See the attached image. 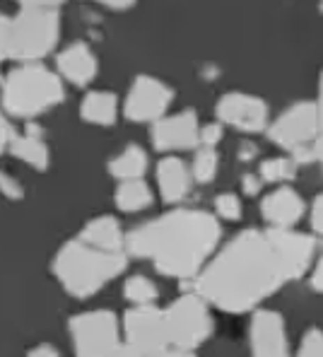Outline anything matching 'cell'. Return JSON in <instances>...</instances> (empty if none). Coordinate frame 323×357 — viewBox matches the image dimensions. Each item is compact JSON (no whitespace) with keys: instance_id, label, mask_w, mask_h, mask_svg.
<instances>
[{"instance_id":"5bb4252c","label":"cell","mask_w":323,"mask_h":357,"mask_svg":"<svg viewBox=\"0 0 323 357\" xmlns=\"http://www.w3.org/2000/svg\"><path fill=\"white\" fill-rule=\"evenodd\" d=\"M260 213H263L265 222L275 229H292L304 215V201L301 196L290 186H283L278 191L268 193L260 201Z\"/></svg>"},{"instance_id":"4fadbf2b","label":"cell","mask_w":323,"mask_h":357,"mask_svg":"<svg viewBox=\"0 0 323 357\" xmlns=\"http://www.w3.org/2000/svg\"><path fill=\"white\" fill-rule=\"evenodd\" d=\"M200 143V126L196 112L186 109L174 116H162L152 128V145L157 150H191Z\"/></svg>"},{"instance_id":"cb8c5ba5","label":"cell","mask_w":323,"mask_h":357,"mask_svg":"<svg viewBox=\"0 0 323 357\" xmlns=\"http://www.w3.org/2000/svg\"><path fill=\"white\" fill-rule=\"evenodd\" d=\"M217 165H220V162H217L215 148H200L196 152L194 172H191V176H194L198 183H210L217 174Z\"/></svg>"},{"instance_id":"ab89813d","label":"cell","mask_w":323,"mask_h":357,"mask_svg":"<svg viewBox=\"0 0 323 357\" xmlns=\"http://www.w3.org/2000/svg\"><path fill=\"white\" fill-rule=\"evenodd\" d=\"M314 160H319L321 165H323V128H321V135L316 138V143H314Z\"/></svg>"},{"instance_id":"e575fe53","label":"cell","mask_w":323,"mask_h":357,"mask_svg":"<svg viewBox=\"0 0 323 357\" xmlns=\"http://www.w3.org/2000/svg\"><path fill=\"white\" fill-rule=\"evenodd\" d=\"M311 287H314V290H319V292H323V259L319 261V266H316L314 275H311Z\"/></svg>"},{"instance_id":"9a60e30c","label":"cell","mask_w":323,"mask_h":357,"mask_svg":"<svg viewBox=\"0 0 323 357\" xmlns=\"http://www.w3.org/2000/svg\"><path fill=\"white\" fill-rule=\"evenodd\" d=\"M56 66H58L61 75L77 87L90 85L97 75V56L90 51V46L80 44V41H75L65 51H61L58 59H56Z\"/></svg>"},{"instance_id":"e0dca14e","label":"cell","mask_w":323,"mask_h":357,"mask_svg":"<svg viewBox=\"0 0 323 357\" xmlns=\"http://www.w3.org/2000/svg\"><path fill=\"white\" fill-rule=\"evenodd\" d=\"M80 241L95 246V249L102 251H121L123 244H126V237H123L118 222L111 218V215H102V218L92 220L85 229L80 232Z\"/></svg>"},{"instance_id":"603a6c76","label":"cell","mask_w":323,"mask_h":357,"mask_svg":"<svg viewBox=\"0 0 323 357\" xmlns=\"http://www.w3.org/2000/svg\"><path fill=\"white\" fill-rule=\"evenodd\" d=\"M297 172V162L287 160V157H270L260 165V178L268 183L290 181Z\"/></svg>"},{"instance_id":"1f68e13d","label":"cell","mask_w":323,"mask_h":357,"mask_svg":"<svg viewBox=\"0 0 323 357\" xmlns=\"http://www.w3.org/2000/svg\"><path fill=\"white\" fill-rule=\"evenodd\" d=\"M17 3H22L24 8H51V10H56L63 0H17Z\"/></svg>"},{"instance_id":"8d00e7d4","label":"cell","mask_w":323,"mask_h":357,"mask_svg":"<svg viewBox=\"0 0 323 357\" xmlns=\"http://www.w3.org/2000/svg\"><path fill=\"white\" fill-rule=\"evenodd\" d=\"M109 357H143V355H140L138 350L130 348V345H118V348L113 350V353L109 355Z\"/></svg>"},{"instance_id":"2e32d148","label":"cell","mask_w":323,"mask_h":357,"mask_svg":"<svg viewBox=\"0 0 323 357\" xmlns=\"http://www.w3.org/2000/svg\"><path fill=\"white\" fill-rule=\"evenodd\" d=\"M191 172L179 157H164L157 165V183L166 203H179L191 193Z\"/></svg>"},{"instance_id":"7402d4cb","label":"cell","mask_w":323,"mask_h":357,"mask_svg":"<svg viewBox=\"0 0 323 357\" xmlns=\"http://www.w3.org/2000/svg\"><path fill=\"white\" fill-rule=\"evenodd\" d=\"M123 295H126L128 302H133L135 307H138V304H152L155 299H157V285H155L150 278L135 275V278H128L126 280Z\"/></svg>"},{"instance_id":"8992f818","label":"cell","mask_w":323,"mask_h":357,"mask_svg":"<svg viewBox=\"0 0 323 357\" xmlns=\"http://www.w3.org/2000/svg\"><path fill=\"white\" fill-rule=\"evenodd\" d=\"M321 112L316 102H297L268 128V138L275 145L292 152L297 165L314 160V143L321 135Z\"/></svg>"},{"instance_id":"60d3db41","label":"cell","mask_w":323,"mask_h":357,"mask_svg":"<svg viewBox=\"0 0 323 357\" xmlns=\"http://www.w3.org/2000/svg\"><path fill=\"white\" fill-rule=\"evenodd\" d=\"M319 112H321V123H323V75H321V92H319Z\"/></svg>"},{"instance_id":"f546056e","label":"cell","mask_w":323,"mask_h":357,"mask_svg":"<svg viewBox=\"0 0 323 357\" xmlns=\"http://www.w3.org/2000/svg\"><path fill=\"white\" fill-rule=\"evenodd\" d=\"M311 227L319 234H323V196L316 198L314 208H311Z\"/></svg>"},{"instance_id":"484cf974","label":"cell","mask_w":323,"mask_h":357,"mask_svg":"<svg viewBox=\"0 0 323 357\" xmlns=\"http://www.w3.org/2000/svg\"><path fill=\"white\" fill-rule=\"evenodd\" d=\"M297 357H323V331L321 328H311L309 333L301 338Z\"/></svg>"},{"instance_id":"4dcf8cb0","label":"cell","mask_w":323,"mask_h":357,"mask_svg":"<svg viewBox=\"0 0 323 357\" xmlns=\"http://www.w3.org/2000/svg\"><path fill=\"white\" fill-rule=\"evenodd\" d=\"M29 357H61V355H58V350H56L54 345L41 343V345H36V348L29 350Z\"/></svg>"},{"instance_id":"f35d334b","label":"cell","mask_w":323,"mask_h":357,"mask_svg":"<svg viewBox=\"0 0 323 357\" xmlns=\"http://www.w3.org/2000/svg\"><path fill=\"white\" fill-rule=\"evenodd\" d=\"M256 145H244V148H239V160L242 162H249L253 160V155H256Z\"/></svg>"},{"instance_id":"ba28073f","label":"cell","mask_w":323,"mask_h":357,"mask_svg":"<svg viewBox=\"0 0 323 357\" xmlns=\"http://www.w3.org/2000/svg\"><path fill=\"white\" fill-rule=\"evenodd\" d=\"M75 357H109L118 348V319L109 309L80 314L70 321Z\"/></svg>"},{"instance_id":"7c38bea8","label":"cell","mask_w":323,"mask_h":357,"mask_svg":"<svg viewBox=\"0 0 323 357\" xmlns=\"http://www.w3.org/2000/svg\"><path fill=\"white\" fill-rule=\"evenodd\" d=\"M251 357H290L285 321L278 312L258 309L251 319Z\"/></svg>"},{"instance_id":"30bf717a","label":"cell","mask_w":323,"mask_h":357,"mask_svg":"<svg viewBox=\"0 0 323 357\" xmlns=\"http://www.w3.org/2000/svg\"><path fill=\"white\" fill-rule=\"evenodd\" d=\"M174 92L169 85L152 75H140L135 77L133 87H130L126 104H123V114L133 123H143V121H159L164 112L169 109Z\"/></svg>"},{"instance_id":"7a4b0ae2","label":"cell","mask_w":323,"mask_h":357,"mask_svg":"<svg viewBox=\"0 0 323 357\" xmlns=\"http://www.w3.org/2000/svg\"><path fill=\"white\" fill-rule=\"evenodd\" d=\"M220 222L205 210H171L126 234L130 256L152 259L169 278H191L200 271L220 241Z\"/></svg>"},{"instance_id":"ac0fdd59","label":"cell","mask_w":323,"mask_h":357,"mask_svg":"<svg viewBox=\"0 0 323 357\" xmlns=\"http://www.w3.org/2000/svg\"><path fill=\"white\" fill-rule=\"evenodd\" d=\"M80 116L95 126H113L118 116V99L113 92H90L82 99Z\"/></svg>"},{"instance_id":"ffe728a7","label":"cell","mask_w":323,"mask_h":357,"mask_svg":"<svg viewBox=\"0 0 323 357\" xmlns=\"http://www.w3.org/2000/svg\"><path fill=\"white\" fill-rule=\"evenodd\" d=\"M145 169H148V152L138 145H128L121 155H116L109 162V172L121 181H130V178H143Z\"/></svg>"},{"instance_id":"277c9868","label":"cell","mask_w":323,"mask_h":357,"mask_svg":"<svg viewBox=\"0 0 323 357\" xmlns=\"http://www.w3.org/2000/svg\"><path fill=\"white\" fill-rule=\"evenodd\" d=\"M65 97L63 82L56 73L36 63H24L8 73L3 82V107L17 119H34L58 107Z\"/></svg>"},{"instance_id":"6da1fadb","label":"cell","mask_w":323,"mask_h":357,"mask_svg":"<svg viewBox=\"0 0 323 357\" xmlns=\"http://www.w3.org/2000/svg\"><path fill=\"white\" fill-rule=\"evenodd\" d=\"M314 259V239L292 229H246L198 275L196 290L222 312L242 314L285 282L301 278Z\"/></svg>"},{"instance_id":"b9f144b4","label":"cell","mask_w":323,"mask_h":357,"mask_svg":"<svg viewBox=\"0 0 323 357\" xmlns=\"http://www.w3.org/2000/svg\"><path fill=\"white\" fill-rule=\"evenodd\" d=\"M321 10H323V0H321Z\"/></svg>"},{"instance_id":"3957f363","label":"cell","mask_w":323,"mask_h":357,"mask_svg":"<svg viewBox=\"0 0 323 357\" xmlns=\"http://www.w3.org/2000/svg\"><path fill=\"white\" fill-rule=\"evenodd\" d=\"M126 266L128 261L121 251H102L75 239L61 246L54 261V273L65 292L77 299H87L97 295L116 275H121Z\"/></svg>"},{"instance_id":"d590c367","label":"cell","mask_w":323,"mask_h":357,"mask_svg":"<svg viewBox=\"0 0 323 357\" xmlns=\"http://www.w3.org/2000/svg\"><path fill=\"white\" fill-rule=\"evenodd\" d=\"M97 3L107 5V8H111V10H126L135 3V0H97Z\"/></svg>"},{"instance_id":"f1b7e54d","label":"cell","mask_w":323,"mask_h":357,"mask_svg":"<svg viewBox=\"0 0 323 357\" xmlns=\"http://www.w3.org/2000/svg\"><path fill=\"white\" fill-rule=\"evenodd\" d=\"M8 41H10V20L0 15V63L8 59Z\"/></svg>"},{"instance_id":"5b68a950","label":"cell","mask_w":323,"mask_h":357,"mask_svg":"<svg viewBox=\"0 0 323 357\" xmlns=\"http://www.w3.org/2000/svg\"><path fill=\"white\" fill-rule=\"evenodd\" d=\"M61 34V17L51 8H24L10 20L8 56L15 61H39L56 49Z\"/></svg>"},{"instance_id":"74e56055","label":"cell","mask_w":323,"mask_h":357,"mask_svg":"<svg viewBox=\"0 0 323 357\" xmlns=\"http://www.w3.org/2000/svg\"><path fill=\"white\" fill-rule=\"evenodd\" d=\"M148 357H194L189 350H162V353L148 355Z\"/></svg>"},{"instance_id":"52a82bcc","label":"cell","mask_w":323,"mask_h":357,"mask_svg":"<svg viewBox=\"0 0 323 357\" xmlns=\"http://www.w3.org/2000/svg\"><path fill=\"white\" fill-rule=\"evenodd\" d=\"M166 338L176 350H194L203 345L212 333V317L205 299L196 295L179 297L164 312Z\"/></svg>"},{"instance_id":"d6986e66","label":"cell","mask_w":323,"mask_h":357,"mask_svg":"<svg viewBox=\"0 0 323 357\" xmlns=\"http://www.w3.org/2000/svg\"><path fill=\"white\" fill-rule=\"evenodd\" d=\"M10 152H13L17 160H22L24 165L34 167V169L44 172L49 167V148L39 140V135L24 133L10 138Z\"/></svg>"},{"instance_id":"83f0119b","label":"cell","mask_w":323,"mask_h":357,"mask_svg":"<svg viewBox=\"0 0 323 357\" xmlns=\"http://www.w3.org/2000/svg\"><path fill=\"white\" fill-rule=\"evenodd\" d=\"M222 138V128L220 123H210L205 128H200V145L203 148H215Z\"/></svg>"},{"instance_id":"836d02e7","label":"cell","mask_w":323,"mask_h":357,"mask_svg":"<svg viewBox=\"0 0 323 357\" xmlns=\"http://www.w3.org/2000/svg\"><path fill=\"white\" fill-rule=\"evenodd\" d=\"M10 138H13V135H10V126H8V121L3 119V114H0V152L10 145Z\"/></svg>"},{"instance_id":"8fae6325","label":"cell","mask_w":323,"mask_h":357,"mask_svg":"<svg viewBox=\"0 0 323 357\" xmlns=\"http://www.w3.org/2000/svg\"><path fill=\"white\" fill-rule=\"evenodd\" d=\"M217 119L225 121V123L234 126L239 130H246V133H256L263 130L268 123V107L260 97L244 92H229L217 102L215 109Z\"/></svg>"},{"instance_id":"4316f807","label":"cell","mask_w":323,"mask_h":357,"mask_svg":"<svg viewBox=\"0 0 323 357\" xmlns=\"http://www.w3.org/2000/svg\"><path fill=\"white\" fill-rule=\"evenodd\" d=\"M0 193H3V196H8V198H13V201H19L24 191L13 176L5 174V172H0Z\"/></svg>"},{"instance_id":"d6a6232c","label":"cell","mask_w":323,"mask_h":357,"mask_svg":"<svg viewBox=\"0 0 323 357\" xmlns=\"http://www.w3.org/2000/svg\"><path fill=\"white\" fill-rule=\"evenodd\" d=\"M244 191L249 193V196H256V193L260 191V181L256 174H246L244 176Z\"/></svg>"},{"instance_id":"44dd1931","label":"cell","mask_w":323,"mask_h":357,"mask_svg":"<svg viewBox=\"0 0 323 357\" xmlns=\"http://www.w3.org/2000/svg\"><path fill=\"white\" fill-rule=\"evenodd\" d=\"M152 206V191L143 178L121 181L116 188V208L123 213H138L143 208Z\"/></svg>"},{"instance_id":"9c48e42d","label":"cell","mask_w":323,"mask_h":357,"mask_svg":"<svg viewBox=\"0 0 323 357\" xmlns=\"http://www.w3.org/2000/svg\"><path fill=\"white\" fill-rule=\"evenodd\" d=\"M123 328H126L128 345L143 357L162 353L169 345L164 312H159L152 304H138L135 309H130L123 319Z\"/></svg>"},{"instance_id":"d4e9b609","label":"cell","mask_w":323,"mask_h":357,"mask_svg":"<svg viewBox=\"0 0 323 357\" xmlns=\"http://www.w3.org/2000/svg\"><path fill=\"white\" fill-rule=\"evenodd\" d=\"M215 210H217L220 218L232 220V222L242 218V213H244L242 201H239V196H234V193H222V196H217L215 198Z\"/></svg>"}]
</instances>
